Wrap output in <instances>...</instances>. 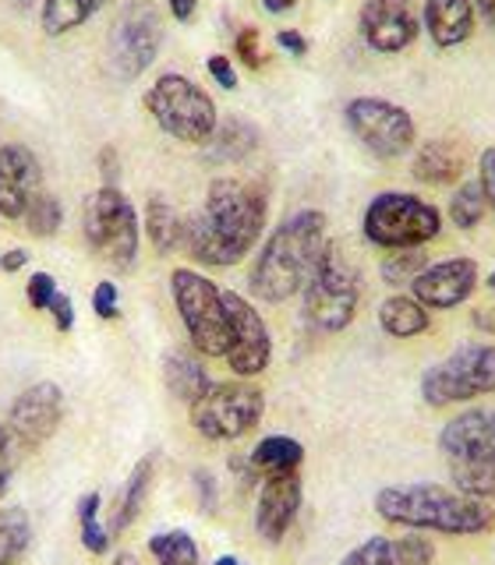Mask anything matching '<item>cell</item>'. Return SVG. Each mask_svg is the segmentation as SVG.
Masks as SVG:
<instances>
[{"instance_id":"cell-41","label":"cell","mask_w":495,"mask_h":565,"mask_svg":"<svg viewBox=\"0 0 495 565\" xmlns=\"http://www.w3.org/2000/svg\"><path fill=\"white\" fill-rule=\"evenodd\" d=\"M96 170H99V184L103 188H120V156L114 146H103L96 156Z\"/></svg>"},{"instance_id":"cell-51","label":"cell","mask_w":495,"mask_h":565,"mask_svg":"<svg viewBox=\"0 0 495 565\" xmlns=\"http://www.w3.org/2000/svg\"><path fill=\"white\" fill-rule=\"evenodd\" d=\"M477 11L485 14V22L495 29V0H477Z\"/></svg>"},{"instance_id":"cell-27","label":"cell","mask_w":495,"mask_h":565,"mask_svg":"<svg viewBox=\"0 0 495 565\" xmlns=\"http://www.w3.org/2000/svg\"><path fill=\"white\" fill-rule=\"evenodd\" d=\"M141 230H146V237H149L156 255H170L181 247L185 216L164 199V194H152V199L146 202V220H141Z\"/></svg>"},{"instance_id":"cell-3","label":"cell","mask_w":495,"mask_h":565,"mask_svg":"<svg viewBox=\"0 0 495 565\" xmlns=\"http://www.w3.org/2000/svg\"><path fill=\"white\" fill-rule=\"evenodd\" d=\"M376 512L389 526L435 530L453 537H477L495 530V509L485 499L432 481L389 484L376 491Z\"/></svg>"},{"instance_id":"cell-28","label":"cell","mask_w":495,"mask_h":565,"mask_svg":"<svg viewBox=\"0 0 495 565\" xmlns=\"http://www.w3.org/2000/svg\"><path fill=\"white\" fill-rule=\"evenodd\" d=\"M252 463L262 477L294 473V470H301V463H305V446L291 435H270L252 449Z\"/></svg>"},{"instance_id":"cell-48","label":"cell","mask_w":495,"mask_h":565,"mask_svg":"<svg viewBox=\"0 0 495 565\" xmlns=\"http://www.w3.org/2000/svg\"><path fill=\"white\" fill-rule=\"evenodd\" d=\"M29 265V252H22V247H11V252L0 258V269L4 273H22Z\"/></svg>"},{"instance_id":"cell-7","label":"cell","mask_w":495,"mask_h":565,"mask_svg":"<svg viewBox=\"0 0 495 565\" xmlns=\"http://www.w3.org/2000/svg\"><path fill=\"white\" fill-rule=\"evenodd\" d=\"M164 50V14L156 0H128L106 32V75L120 85L138 82Z\"/></svg>"},{"instance_id":"cell-33","label":"cell","mask_w":495,"mask_h":565,"mask_svg":"<svg viewBox=\"0 0 495 565\" xmlns=\"http://www.w3.org/2000/svg\"><path fill=\"white\" fill-rule=\"evenodd\" d=\"M485 212H488V202H485L482 184H477V181H464L453 191V199H450V220H453V226L474 230L477 223L485 220Z\"/></svg>"},{"instance_id":"cell-24","label":"cell","mask_w":495,"mask_h":565,"mask_svg":"<svg viewBox=\"0 0 495 565\" xmlns=\"http://www.w3.org/2000/svg\"><path fill=\"white\" fill-rule=\"evenodd\" d=\"M159 367H164L167 393L185 406H194L212 388L209 371L202 367L199 358H191V350H167Z\"/></svg>"},{"instance_id":"cell-46","label":"cell","mask_w":495,"mask_h":565,"mask_svg":"<svg viewBox=\"0 0 495 565\" xmlns=\"http://www.w3.org/2000/svg\"><path fill=\"white\" fill-rule=\"evenodd\" d=\"M276 46H280V50H287L291 57H305V53H308V40H305L301 32H294V29L276 32Z\"/></svg>"},{"instance_id":"cell-2","label":"cell","mask_w":495,"mask_h":565,"mask_svg":"<svg viewBox=\"0 0 495 565\" xmlns=\"http://www.w3.org/2000/svg\"><path fill=\"white\" fill-rule=\"evenodd\" d=\"M326 216L318 209H301L283 220L247 273V290L265 305H287L291 297L305 290V282L315 269L318 255L326 247Z\"/></svg>"},{"instance_id":"cell-50","label":"cell","mask_w":495,"mask_h":565,"mask_svg":"<svg viewBox=\"0 0 495 565\" xmlns=\"http://www.w3.org/2000/svg\"><path fill=\"white\" fill-rule=\"evenodd\" d=\"M294 4H297V0H262V8L270 14H283V11H291Z\"/></svg>"},{"instance_id":"cell-19","label":"cell","mask_w":495,"mask_h":565,"mask_svg":"<svg viewBox=\"0 0 495 565\" xmlns=\"http://www.w3.org/2000/svg\"><path fill=\"white\" fill-rule=\"evenodd\" d=\"M301 499H305V481L301 470L294 473H273L262 477L259 484V505H255V530L265 544H280L297 520Z\"/></svg>"},{"instance_id":"cell-8","label":"cell","mask_w":495,"mask_h":565,"mask_svg":"<svg viewBox=\"0 0 495 565\" xmlns=\"http://www.w3.org/2000/svg\"><path fill=\"white\" fill-rule=\"evenodd\" d=\"M82 234L88 247L103 258L110 269L128 273L138 262V237L141 220L131 199L120 188H96L82 205Z\"/></svg>"},{"instance_id":"cell-26","label":"cell","mask_w":495,"mask_h":565,"mask_svg":"<svg viewBox=\"0 0 495 565\" xmlns=\"http://www.w3.org/2000/svg\"><path fill=\"white\" fill-rule=\"evenodd\" d=\"M429 326H432V315L414 297L397 294V297H386L379 305V329L386 335H393V340H414V335H421Z\"/></svg>"},{"instance_id":"cell-35","label":"cell","mask_w":495,"mask_h":565,"mask_svg":"<svg viewBox=\"0 0 495 565\" xmlns=\"http://www.w3.org/2000/svg\"><path fill=\"white\" fill-rule=\"evenodd\" d=\"M424 265H429V255H424L421 247H400V252H389L382 258L379 273L389 287H411Z\"/></svg>"},{"instance_id":"cell-9","label":"cell","mask_w":495,"mask_h":565,"mask_svg":"<svg viewBox=\"0 0 495 565\" xmlns=\"http://www.w3.org/2000/svg\"><path fill=\"white\" fill-rule=\"evenodd\" d=\"M170 297L181 315V326L188 332L191 347L202 358H227L230 350V311L223 290L209 276L194 269L170 273Z\"/></svg>"},{"instance_id":"cell-32","label":"cell","mask_w":495,"mask_h":565,"mask_svg":"<svg viewBox=\"0 0 495 565\" xmlns=\"http://www.w3.org/2000/svg\"><path fill=\"white\" fill-rule=\"evenodd\" d=\"M149 555L156 558V565H199V544L188 534V530H159V534L149 537Z\"/></svg>"},{"instance_id":"cell-49","label":"cell","mask_w":495,"mask_h":565,"mask_svg":"<svg viewBox=\"0 0 495 565\" xmlns=\"http://www.w3.org/2000/svg\"><path fill=\"white\" fill-rule=\"evenodd\" d=\"M167 8H170V14L177 18V22H191L199 0H167Z\"/></svg>"},{"instance_id":"cell-44","label":"cell","mask_w":495,"mask_h":565,"mask_svg":"<svg viewBox=\"0 0 495 565\" xmlns=\"http://www.w3.org/2000/svg\"><path fill=\"white\" fill-rule=\"evenodd\" d=\"M227 467H230V473H234V481L241 484V488H259L262 484V473L255 470V463H252V456H230L227 459Z\"/></svg>"},{"instance_id":"cell-17","label":"cell","mask_w":495,"mask_h":565,"mask_svg":"<svg viewBox=\"0 0 495 565\" xmlns=\"http://www.w3.org/2000/svg\"><path fill=\"white\" fill-rule=\"evenodd\" d=\"M477 287V262L474 258H446L429 262L411 282V297L421 300L424 308L450 311L460 308Z\"/></svg>"},{"instance_id":"cell-29","label":"cell","mask_w":495,"mask_h":565,"mask_svg":"<svg viewBox=\"0 0 495 565\" xmlns=\"http://www.w3.org/2000/svg\"><path fill=\"white\" fill-rule=\"evenodd\" d=\"M106 0H43L40 4V25L46 35H67L71 29L85 25L88 18L99 14Z\"/></svg>"},{"instance_id":"cell-40","label":"cell","mask_w":495,"mask_h":565,"mask_svg":"<svg viewBox=\"0 0 495 565\" xmlns=\"http://www.w3.org/2000/svg\"><path fill=\"white\" fill-rule=\"evenodd\" d=\"M191 488L199 491V509L206 512V516H212L217 512V481H212L209 470H191Z\"/></svg>"},{"instance_id":"cell-22","label":"cell","mask_w":495,"mask_h":565,"mask_svg":"<svg viewBox=\"0 0 495 565\" xmlns=\"http://www.w3.org/2000/svg\"><path fill=\"white\" fill-rule=\"evenodd\" d=\"M414 181L432 184V188H446L453 184L460 173H464V149L450 138H429L421 141L411 163Z\"/></svg>"},{"instance_id":"cell-10","label":"cell","mask_w":495,"mask_h":565,"mask_svg":"<svg viewBox=\"0 0 495 565\" xmlns=\"http://www.w3.org/2000/svg\"><path fill=\"white\" fill-rule=\"evenodd\" d=\"M361 230L376 247L400 252V247H424L435 241L442 230V216L432 202L418 199L411 191H382L368 202Z\"/></svg>"},{"instance_id":"cell-53","label":"cell","mask_w":495,"mask_h":565,"mask_svg":"<svg viewBox=\"0 0 495 565\" xmlns=\"http://www.w3.org/2000/svg\"><path fill=\"white\" fill-rule=\"evenodd\" d=\"M8 4H11L14 11H29V8L35 4V0H8Z\"/></svg>"},{"instance_id":"cell-13","label":"cell","mask_w":495,"mask_h":565,"mask_svg":"<svg viewBox=\"0 0 495 565\" xmlns=\"http://www.w3.org/2000/svg\"><path fill=\"white\" fill-rule=\"evenodd\" d=\"M344 117H347L350 135L379 159H397L403 152H411L418 141L414 117L407 114L400 103H389L382 96L350 99Z\"/></svg>"},{"instance_id":"cell-1","label":"cell","mask_w":495,"mask_h":565,"mask_svg":"<svg viewBox=\"0 0 495 565\" xmlns=\"http://www.w3.org/2000/svg\"><path fill=\"white\" fill-rule=\"evenodd\" d=\"M265 220H270V199L262 184L217 177L206 191L202 209L185 216L181 247L206 269H230L259 244Z\"/></svg>"},{"instance_id":"cell-14","label":"cell","mask_w":495,"mask_h":565,"mask_svg":"<svg viewBox=\"0 0 495 565\" xmlns=\"http://www.w3.org/2000/svg\"><path fill=\"white\" fill-rule=\"evenodd\" d=\"M4 424L18 438L22 452L43 449L64 424V388L57 382H50V379L32 382L29 388H22V393L14 396Z\"/></svg>"},{"instance_id":"cell-37","label":"cell","mask_w":495,"mask_h":565,"mask_svg":"<svg viewBox=\"0 0 495 565\" xmlns=\"http://www.w3.org/2000/svg\"><path fill=\"white\" fill-rule=\"evenodd\" d=\"M57 294H61V287H57V279H53L50 273H32L29 282H25V300H29V308H35V311H46L50 300Z\"/></svg>"},{"instance_id":"cell-23","label":"cell","mask_w":495,"mask_h":565,"mask_svg":"<svg viewBox=\"0 0 495 565\" xmlns=\"http://www.w3.org/2000/svg\"><path fill=\"white\" fill-rule=\"evenodd\" d=\"M152 484H156V456H141L138 463L131 467L128 481H124L120 494H117V509H114V523H110V534L114 541L120 534H128V530L138 523L141 509H146L149 494H152Z\"/></svg>"},{"instance_id":"cell-4","label":"cell","mask_w":495,"mask_h":565,"mask_svg":"<svg viewBox=\"0 0 495 565\" xmlns=\"http://www.w3.org/2000/svg\"><path fill=\"white\" fill-rule=\"evenodd\" d=\"M439 452L456 491L495 499V411L471 406L450 417L439 431Z\"/></svg>"},{"instance_id":"cell-5","label":"cell","mask_w":495,"mask_h":565,"mask_svg":"<svg viewBox=\"0 0 495 565\" xmlns=\"http://www.w3.org/2000/svg\"><path fill=\"white\" fill-rule=\"evenodd\" d=\"M301 300H305L301 315L315 332H344L354 322L361 305V276L336 241H326Z\"/></svg>"},{"instance_id":"cell-6","label":"cell","mask_w":495,"mask_h":565,"mask_svg":"<svg viewBox=\"0 0 495 565\" xmlns=\"http://www.w3.org/2000/svg\"><path fill=\"white\" fill-rule=\"evenodd\" d=\"M146 110L159 131L185 141V146H206L220 124L212 96L194 78L177 75V71H167L149 85Z\"/></svg>"},{"instance_id":"cell-21","label":"cell","mask_w":495,"mask_h":565,"mask_svg":"<svg viewBox=\"0 0 495 565\" xmlns=\"http://www.w3.org/2000/svg\"><path fill=\"white\" fill-rule=\"evenodd\" d=\"M424 32L435 46H460L474 35V0H424Z\"/></svg>"},{"instance_id":"cell-30","label":"cell","mask_w":495,"mask_h":565,"mask_svg":"<svg viewBox=\"0 0 495 565\" xmlns=\"http://www.w3.org/2000/svg\"><path fill=\"white\" fill-rule=\"evenodd\" d=\"M32 547V520L22 505L0 509V565H18Z\"/></svg>"},{"instance_id":"cell-11","label":"cell","mask_w":495,"mask_h":565,"mask_svg":"<svg viewBox=\"0 0 495 565\" xmlns=\"http://www.w3.org/2000/svg\"><path fill=\"white\" fill-rule=\"evenodd\" d=\"M421 399L442 411L495 393V343H464L421 375Z\"/></svg>"},{"instance_id":"cell-42","label":"cell","mask_w":495,"mask_h":565,"mask_svg":"<svg viewBox=\"0 0 495 565\" xmlns=\"http://www.w3.org/2000/svg\"><path fill=\"white\" fill-rule=\"evenodd\" d=\"M206 71L212 75V82H220V88H227V93H234L238 88V71H234V64H230V57H223V53L206 57Z\"/></svg>"},{"instance_id":"cell-47","label":"cell","mask_w":495,"mask_h":565,"mask_svg":"<svg viewBox=\"0 0 495 565\" xmlns=\"http://www.w3.org/2000/svg\"><path fill=\"white\" fill-rule=\"evenodd\" d=\"M471 326L474 329H482L488 335H495V305L492 308H474L471 311Z\"/></svg>"},{"instance_id":"cell-52","label":"cell","mask_w":495,"mask_h":565,"mask_svg":"<svg viewBox=\"0 0 495 565\" xmlns=\"http://www.w3.org/2000/svg\"><path fill=\"white\" fill-rule=\"evenodd\" d=\"M114 565H138V558L131 552H120V555H114Z\"/></svg>"},{"instance_id":"cell-18","label":"cell","mask_w":495,"mask_h":565,"mask_svg":"<svg viewBox=\"0 0 495 565\" xmlns=\"http://www.w3.org/2000/svg\"><path fill=\"white\" fill-rule=\"evenodd\" d=\"M43 191V167L29 146H0V216L22 220L35 194Z\"/></svg>"},{"instance_id":"cell-15","label":"cell","mask_w":495,"mask_h":565,"mask_svg":"<svg viewBox=\"0 0 495 565\" xmlns=\"http://www.w3.org/2000/svg\"><path fill=\"white\" fill-rule=\"evenodd\" d=\"M223 297L230 311V350L223 361L238 379H255L270 367L273 358L270 329H265V318L255 311V305H247V297L234 290H223Z\"/></svg>"},{"instance_id":"cell-34","label":"cell","mask_w":495,"mask_h":565,"mask_svg":"<svg viewBox=\"0 0 495 565\" xmlns=\"http://www.w3.org/2000/svg\"><path fill=\"white\" fill-rule=\"evenodd\" d=\"M25 230L32 237H53L57 230L64 226V205L57 194H50V191H40L35 194V202L29 205V212L22 216Z\"/></svg>"},{"instance_id":"cell-31","label":"cell","mask_w":495,"mask_h":565,"mask_svg":"<svg viewBox=\"0 0 495 565\" xmlns=\"http://www.w3.org/2000/svg\"><path fill=\"white\" fill-rule=\"evenodd\" d=\"M99 509H103V494L99 491H85L78 499V541L85 544L88 555H106L114 544L110 526L99 523Z\"/></svg>"},{"instance_id":"cell-25","label":"cell","mask_w":495,"mask_h":565,"mask_svg":"<svg viewBox=\"0 0 495 565\" xmlns=\"http://www.w3.org/2000/svg\"><path fill=\"white\" fill-rule=\"evenodd\" d=\"M259 128L252 120H244V117H227L217 124V131H212V138L206 141V159L209 163H244L247 156H252L259 149Z\"/></svg>"},{"instance_id":"cell-38","label":"cell","mask_w":495,"mask_h":565,"mask_svg":"<svg viewBox=\"0 0 495 565\" xmlns=\"http://www.w3.org/2000/svg\"><path fill=\"white\" fill-rule=\"evenodd\" d=\"M93 311H96V318L117 322V318H120V290H117V282H110V279L96 282V290H93Z\"/></svg>"},{"instance_id":"cell-20","label":"cell","mask_w":495,"mask_h":565,"mask_svg":"<svg viewBox=\"0 0 495 565\" xmlns=\"http://www.w3.org/2000/svg\"><path fill=\"white\" fill-rule=\"evenodd\" d=\"M435 544L424 537H368L340 558V565H432Z\"/></svg>"},{"instance_id":"cell-43","label":"cell","mask_w":495,"mask_h":565,"mask_svg":"<svg viewBox=\"0 0 495 565\" xmlns=\"http://www.w3.org/2000/svg\"><path fill=\"white\" fill-rule=\"evenodd\" d=\"M477 184H482L488 209H495V146L485 149L482 159H477Z\"/></svg>"},{"instance_id":"cell-54","label":"cell","mask_w":495,"mask_h":565,"mask_svg":"<svg viewBox=\"0 0 495 565\" xmlns=\"http://www.w3.org/2000/svg\"><path fill=\"white\" fill-rule=\"evenodd\" d=\"M212 565H244V562H241V558H234V555H220Z\"/></svg>"},{"instance_id":"cell-12","label":"cell","mask_w":495,"mask_h":565,"mask_svg":"<svg viewBox=\"0 0 495 565\" xmlns=\"http://www.w3.org/2000/svg\"><path fill=\"white\" fill-rule=\"evenodd\" d=\"M265 414V396L262 388L252 385L247 379L238 382H212L209 393L188 406L191 428L209 441H234L259 428V420Z\"/></svg>"},{"instance_id":"cell-39","label":"cell","mask_w":495,"mask_h":565,"mask_svg":"<svg viewBox=\"0 0 495 565\" xmlns=\"http://www.w3.org/2000/svg\"><path fill=\"white\" fill-rule=\"evenodd\" d=\"M234 50H238V57L252 71H259L265 64V53H262V43H259V29H252V25H244L234 35Z\"/></svg>"},{"instance_id":"cell-16","label":"cell","mask_w":495,"mask_h":565,"mask_svg":"<svg viewBox=\"0 0 495 565\" xmlns=\"http://www.w3.org/2000/svg\"><path fill=\"white\" fill-rule=\"evenodd\" d=\"M358 29L376 53H400L418 40L421 22L411 0H361Z\"/></svg>"},{"instance_id":"cell-55","label":"cell","mask_w":495,"mask_h":565,"mask_svg":"<svg viewBox=\"0 0 495 565\" xmlns=\"http://www.w3.org/2000/svg\"><path fill=\"white\" fill-rule=\"evenodd\" d=\"M485 287H488V290H492V294H495V269H492V273H488V279H485Z\"/></svg>"},{"instance_id":"cell-45","label":"cell","mask_w":495,"mask_h":565,"mask_svg":"<svg viewBox=\"0 0 495 565\" xmlns=\"http://www.w3.org/2000/svg\"><path fill=\"white\" fill-rule=\"evenodd\" d=\"M50 318H53V326H57V332H71L75 329V305H71V297L61 290L57 297L50 300Z\"/></svg>"},{"instance_id":"cell-36","label":"cell","mask_w":495,"mask_h":565,"mask_svg":"<svg viewBox=\"0 0 495 565\" xmlns=\"http://www.w3.org/2000/svg\"><path fill=\"white\" fill-rule=\"evenodd\" d=\"M18 459H22V446H18V438L11 435L8 424H0V502H4V494L11 491Z\"/></svg>"}]
</instances>
